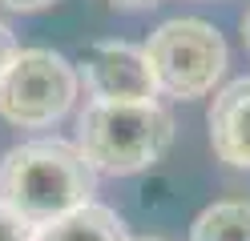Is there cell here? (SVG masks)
I'll use <instances>...</instances> for the list:
<instances>
[{"label":"cell","mask_w":250,"mask_h":241,"mask_svg":"<svg viewBox=\"0 0 250 241\" xmlns=\"http://www.w3.org/2000/svg\"><path fill=\"white\" fill-rule=\"evenodd\" d=\"M93 165L77 145L65 141H28L8 149L0 161V205L33 229L93 205Z\"/></svg>","instance_id":"1"},{"label":"cell","mask_w":250,"mask_h":241,"mask_svg":"<svg viewBox=\"0 0 250 241\" xmlns=\"http://www.w3.org/2000/svg\"><path fill=\"white\" fill-rule=\"evenodd\" d=\"M174 141V117L158 105H101L93 101L77 125V149L93 173H142L162 161Z\"/></svg>","instance_id":"2"},{"label":"cell","mask_w":250,"mask_h":241,"mask_svg":"<svg viewBox=\"0 0 250 241\" xmlns=\"http://www.w3.org/2000/svg\"><path fill=\"white\" fill-rule=\"evenodd\" d=\"M149 69L158 76V89L169 96H206L226 73V40L222 32L206 20L182 16V20H166L162 28L149 32L146 40Z\"/></svg>","instance_id":"3"},{"label":"cell","mask_w":250,"mask_h":241,"mask_svg":"<svg viewBox=\"0 0 250 241\" xmlns=\"http://www.w3.org/2000/svg\"><path fill=\"white\" fill-rule=\"evenodd\" d=\"M77 69L53 48H21L0 76V117L21 129H44L69 112Z\"/></svg>","instance_id":"4"},{"label":"cell","mask_w":250,"mask_h":241,"mask_svg":"<svg viewBox=\"0 0 250 241\" xmlns=\"http://www.w3.org/2000/svg\"><path fill=\"white\" fill-rule=\"evenodd\" d=\"M81 76L101 105H146L158 96V76L146 48L125 40H97L81 60Z\"/></svg>","instance_id":"5"},{"label":"cell","mask_w":250,"mask_h":241,"mask_svg":"<svg viewBox=\"0 0 250 241\" xmlns=\"http://www.w3.org/2000/svg\"><path fill=\"white\" fill-rule=\"evenodd\" d=\"M210 145L234 169H250V76H238L210 105Z\"/></svg>","instance_id":"6"},{"label":"cell","mask_w":250,"mask_h":241,"mask_svg":"<svg viewBox=\"0 0 250 241\" xmlns=\"http://www.w3.org/2000/svg\"><path fill=\"white\" fill-rule=\"evenodd\" d=\"M37 241H129V233H125V221L113 209L93 201L85 209H77V213L37 229Z\"/></svg>","instance_id":"7"},{"label":"cell","mask_w":250,"mask_h":241,"mask_svg":"<svg viewBox=\"0 0 250 241\" xmlns=\"http://www.w3.org/2000/svg\"><path fill=\"white\" fill-rule=\"evenodd\" d=\"M190 241H250V201H214L202 209Z\"/></svg>","instance_id":"8"},{"label":"cell","mask_w":250,"mask_h":241,"mask_svg":"<svg viewBox=\"0 0 250 241\" xmlns=\"http://www.w3.org/2000/svg\"><path fill=\"white\" fill-rule=\"evenodd\" d=\"M0 241H37V229L24 225L17 213H8V209L0 205Z\"/></svg>","instance_id":"9"},{"label":"cell","mask_w":250,"mask_h":241,"mask_svg":"<svg viewBox=\"0 0 250 241\" xmlns=\"http://www.w3.org/2000/svg\"><path fill=\"white\" fill-rule=\"evenodd\" d=\"M17 53H21V48H17V37H12L8 24L0 20V76H4V69L12 64V56H17Z\"/></svg>","instance_id":"10"},{"label":"cell","mask_w":250,"mask_h":241,"mask_svg":"<svg viewBox=\"0 0 250 241\" xmlns=\"http://www.w3.org/2000/svg\"><path fill=\"white\" fill-rule=\"evenodd\" d=\"M4 8H17V12H37L44 4H53V0H0Z\"/></svg>","instance_id":"11"},{"label":"cell","mask_w":250,"mask_h":241,"mask_svg":"<svg viewBox=\"0 0 250 241\" xmlns=\"http://www.w3.org/2000/svg\"><path fill=\"white\" fill-rule=\"evenodd\" d=\"M113 8H153L158 0H109Z\"/></svg>","instance_id":"12"},{"label":"cell","mask_w":250,"mask_h":241,"mask_svg":"<svg viewBox=\"0 0 250 241\" xmlns=\"http://www.w3.org/2000/svg\"><path fill=\"white\" fill-rule=\"evenodd\" d=\"M242 44H246V53H250V8H246V16H242Z\"/></svg>","instance_id":"13"},{"label":"cell","mask_w":250,"mask_h":241,"mask_svg":"<svg viewBox=\"0 0 250 241\" xmlns=\"http://www.w3.org/2000/svg\"><path fill=\"white\" fill-rule=\"evenodd\" d=\"M142 241H158V237H142Z\"/></svg>","instance_id":"14"}]
</instances>
